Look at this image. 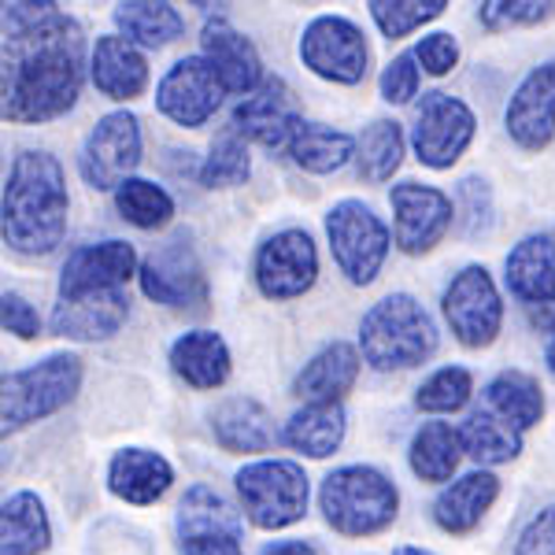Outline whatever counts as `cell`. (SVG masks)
Wrapping results in <instances>:
<instances>
[{
  "mask_svg": "<svg viewBox=\"0 0 555 555\" xmlns=\"http://www.w3.org/2000/svg\"><path fill=\"white\" fill-rule=\"evenodd\" d=\"M93 82L112 101H133L149 86V64L127 38H101L93 49Z\"/></svg>",
  "mask_w": 555,
  "mask_h": 555,
  "instance_id": "cell-21",
  "label": "cell"
},
{
  "mask_svg": "<svg viewBox=\"0 0 555 555\" xmlns=\"http://www.w3.org/2000/svg\"><path fill=\"white\" fill-rule=\"evenodd\" d=\"M444 319L467 348L489 345L500 334L504 304H500V293L486 267H467L455 274V282L444 293Z\"/></svg>",
  "mask_w": 555,
  "mask_h": 555,
  "instance_id": "cell-11",
  "label": "cell"
},
{
  "mask_svg": "<svg viewBox=\"0 0 555 555\" xmlns=\"http://www.w3.org/2000/svg\"><path fill=\"white\" fill-rule=\"evenodd\" d=\"M360 378V356L352 345L334 341L300 371L297 378V397L308 404H337L348 389Z\"/></svg>",
  "mask_w": 555,
  "mask_h": 555,
  "instance_id": "cell-23",
  "label": "cell"
},
{
  "mask_svg": "<svg viewBox=\"0 0 555 555\" xmlns=\"http://www.w3.org/2000/svg\"><path fill=\"white\" fill-rule=\"evenodd\" d=\"M182 555H245L237 533H196L182 537Z\"/></svg>",
  "mask_w": 555,
  "mask_h": 555,
  "instance_id": "cell-47",
  "label": "cell"
},
{
  "mask_svg": "<svg viewBox=\"0 0 555 555\" xmlns=\"http://www.w3.org/2000/svg\"><path fill=\"white\" fill-rule=\"evenodd\" d=\"M326 234L334 245L337 267L348 274V282L371 285L378 278L385 253H389V230L385 222L360 201H341L326 215Z\"/></svg>",
  "mask_w": 555,
  "mask_h": 555,
  "instance_id": "cell-7",
  "label": "cell"
},
{
  "mask_svg": "<svg viewBox=\"0 0 555 555\" xmlns=\"http://www.w3.org/2000/svg\"><path fill=\"white\" fill-rule=\"evenodd\" d=\"M474 382L470 371L463 366H444L429 378L423 389H418V408L423 411H460L470 400Z\"/></svg>",
  "mask_w": 555,
  "mask_h": 555,
  "instance_id": "cell-40",
  "label": "cell"
},
{
  "mask_svg": "<svg viewBox=\"0 0 555 555\" xmlns=\"http://www.w3.org/2000/svg\"><path fill=\"white\" fill-rule=\"evenodd\" d=\"M259 555H315V548L304 541H282V544H267Z\"/></svg>",
  "mask_w": 555,
  "mask_h": 555,
  "instance_id": "cell-48",
  "label": "cell"
},
{
  "mask_svg": "<svg viewBox=\"0 0 555 555\" xmlns=\"http://www.w3.org/2000/svg\"><path fill=\"white\" fill-rule=\"evenodd\" d=\"M515 555H555V504L530 518L515 544Z\"/></svg>",
  "mask_w": 555,
  "mask_h": 555,
  "instance_id": "cell-44",
  "label": "cell"
},
{
  "mask_svg": "<svg viewBox=\"0 0 555 555\" xmlns=\"http://www.w3.org/2000/svg\"><path fill=\"white\" fill-rule=\"evenodd\" d=\"M460 215H463V234L467 237H481L492 227V204H489V190L478 178H467L460 185Z\"/></svg>",
  "mask_w": 555,
  "mask_h": 555,
  "instance_id": "cell-41",
  "label": "cell"
},
{
  "mask_svg": "<svg viewBox=\"0 0 555 555\" xmlns=\"http://www.w3.org/2000/svg\"><path fill=\"white\" fill-rule=\"evenodd\" d=\"M201 56L219 70L222 86L227 93H256L263 86V64H259L253 41L245 34H237L222 15L204 23V34H201Z\"/></svg>",
  "mask_w": 555,
  "mask_h": 555,
  "instance_id": "cell-19",
  "label": "cell"
},
{
  "mask_svg": "<svg viewBox=\"0 0 555 555\" xmlns=\"http://www.w3.org/2000/svg\"><path fill=\"white\" fill-rule=\"evenodd\" d=\"M171 463L156 452H145V449H127L112 460V470H107V486L119 500L127 504H156L167 489H171Z\"/></svg>",
  "mask_w": 555,
  "mask_h": 555,
  "instance_id": "cell-22",
  "label": "cell"
},
{
  "mask_svg": "<svg viewBox=\"0 0 555 555\" xmlns=\"http://www.w3.org/2000/svg\"><path fill=\"white\" fill-rule=\"evenodd\" d=\"M115 26L122 30V38L133 44H145V49H164L182 38L185 23L175 12V4H119L115 8Z\"/></svg>",
  "mask_w": 555,
  "mask_h": 555,
  "instance_id": "cell-31",
  "label": "cell"
},
{
  "mask_svg": "<svg viewBox=\"0 0 555 555\" xmlns=\"http://www.w3.org/2000/svg\"><path fill=\"white\" fill-rule=\"evenodd\" d=\"M138 253L127 241H101V245H86L60 271V297H86V293H112L130 282Z\"/></svg>",
  "mask_w": 555,
  "mask_h": 555,
  "instance_id": "cell-17",
  "label": "cell"
},
{
  "mask_svg": "<svg viewBox=\"0 0 555 555\" xmlns=\"http://www.w3.org/2000/svg\"><path fill=\"white\" fill-rule=\"evenodd\" d=\"M463 437L449 423H426L411 441V470L423 481H449L460 467Z\"/></svg>",
  "mask_w": 555,
  "mask_h": 555,
  "instance_id": "cell-33",
  "label": "cell"
},
{
  "mask_svg": "<svg viewBox=\"0 0 555 555\" xmlns=\"http://www.w3.org/2000/svg\"><path fill=\"white\" fill-rule=\"evenodd\" d=\"M548 366H552V371H555V341L548 345Z\"/></svg>",
  "mask_w": 555,
  "mask_h": 555,
  "instance_id": "cell-50",
  "label": "cell"
},
{
  "mask_svg": "<svg viewBox=\"0 0 555 555\" xmlns=\"http://www.w3.org/2000/svg\"><path fill=\"white\" fill-rule=\"evenodd\" d=\"M300 56L315 75L330 82L356 86L366 75V41L360 26H352L341 15H322L304 30Z\"/></svg>",
  "mask_w": 555,
  "mask_h": 555,
  "instance_id": "cell-12",
  "label": "cell"
},
{
  "mask_svg": "<svg viewBox=\"0 0 555 555\" xmlns=\"http://www.w3.org/2000/svg\"><path fill=\"white\" fill-rule=\"evenodd\" d=\"M486 408L496 411L500 418H507L515 429H530L541 423V415H544V392L530 374L504 371L500 378L489 382Z\"/></svg>",
  "mask_w": 555,
  "mask_h": 555,
  "instance_id": "cell-29",
  "label": "cell"
},
{
  "mask_svg": "<svg viewBox=\"0 0 555 555\" xmlns=\"http://www.w3.org/2000/svg\"><path fill=\"white\" fill-rule=\"evenodd\" d=\"M326 522L345 537H371L397 518V486L374 467H341L322 481Z\"/></svg>",
  "mask_w": 555,
  "mask_h": 555,
  "instance_id": "cell-4",
  "label": "cell"
},
{
  "mask_svg": "<svg viewBox=\"0 0 555 555\" xmlns=\"http://www.w3.org/2000/svg\"><path fill=\"white\" fill-rule=\"evenodd\" d=\"M245 515L259 530H282L308 512V478L289 460H259L237 474Z\"/></svg>",
  "mask_w": 555,
  "mask_h": 555,
  "instance_id": "cell-6",
  "label": "cell"
},
{
  "mask_svg": "<svg viewBox=\"0 0 555 555\" xmlns=\"http://www.w3.org/2000/svg\"><path fill=\"white\" fill-rule=\"evenodd\" d=\"M4 330L15 337H23V341L38 337V330H41L38 311H34L20 293H4Z\"/></svg>",
  "mask_w": 555,
  "mask_h": 555,
  "instance_id": "cell-46",
  "label": "cell"
},
{
  "mask_svg": "<svg viewBox=\"0 0 555 555\" xmlns=\"http://www.w3.org/2000/svg\"><path fill=\"white\" fill-rule=\"evenodd\" d=\"M141 164V130L130 112L104 115L86 138L82 178L93 190H119L130 182V171Z\"/></svg>",
  "mask_w": 555,
  "mask_h": 555,
  "instance_id": "cell-8",
  "label": "cell"
},
{
  "mask_svg": "<svg viewBox=\"0 0 555 555\" xmlns=\"http://www.w3.org/2000/svg\"><path fill=\"white\" fill-rule=\"evenodd\" d=\"M82 89V30L56 4H4V115L44 122Z\"/></svg>",
  "mask_w": 555,
  "mask_h": 555,
  "instance_id": "cell-1",
  "label": "cell"
},
{
  "mask_svg": "<svg viewBox=\"0 0 555 555\" xmlns=\"http://www.w3.org/2000/svg\"><path fill=\"white\" fill-rule=\"evenodd\" d=\"M400 159H404V133H400L397 122H371L360 138V175L366 182H389Z\"/></svg>",
  "mask_w": 555,
  "mask_h": 555,
  "instance_id": "cell-36",
  "label": "cell"
},
{
  "mask_svg": "<svg viewBox=\"0 0 555 555\" xmlns=\"http://www.w3.org/2000/svg\"><path fill=\"white\" fill-rule=\"evenodd\" d=\"M196 533H237L241 537V518L227 500L208 486H193L178 504V537H196Z\"/></svg>",
  "mask_w": 555,
  "mask_h": 555,
  "instance_id": "cell-35",
  "label": "cell"
},
{
  "mask_svg": "<svg viewBox=\"0 0 555 555\" xmlns=\"http://www.w3.org/2000/svg\"><path fill=\"white\" fill-rule=\"evenodd\" d=\"M418 93V67L415 56H397L382 75V96L389 104H408Z\"/></svg>",
  "mask_w": 555,
  "mask_h": 555,
  "instance_id": "cell-42",
  "label": "cell"
},
{
  "mask_svg": "<svg viewBox=\"0 0 555 555\" xmlns=\"http://www.w3.org/2000/svg\"><path fill=\"white\" fill-rule=\"evenodd\" d=\"M67 185L56 156L23 152L4 185V245L23 256H44L64 241Z\"/></svg>",
  "mask_w": 555,
  "mask_h": 555,
  "instance_id": "cell-2",
  "label": "cell"
},
{
  "mask_svg": "<svg viewBox=\"0 0 555 555\" xmlns=\"http://www.w3.org/2000/svg\"><path fill=\"white\" fill-rule=\"evenodd\" d=\"M415 60L429 75H449L455 67V60H460V44H455L452 34H429V38L418 41Z\"/></svg>",
  "mask_w": 555,
  "mask_h": 555,
  "instance_id": "cell-43",
  "label": "cell"
},
{
  "mask_svg": "<svg viewBox=\"0 0 555 555\" xmlns=\"http://www.w3.org/2000/svg\"><path fill=\"white\" fill-rule=\"evenodd\" d=\"M496 492H500V481L492 478L489 470L463 474L460 481H452V486L437 496V504H434L437 526H441V530H449V533L474 530V526L481 522V515L492 507Z\"/></svg>",
  "mask_w": 555,
  "mask_h": 555,
  "instance_id": "cell-25",
  "label": "cell"
},
{
  "mask_svg": "<svg viewBox=\"0 0 555 555\" xmlns=\"http://www.w3.org/2000/svg\"><path fill=\"white\" fill-rule=\"evenodd\" d=\"M507 133L522 149L541 152L555 138V64L533 67L507 104Z\"/></svg>",
  "mask_w": 555,
  "mask_h": 555,
  "instance_id": "cell-18",
  "label": "cell"
},
{
  "mask_svg": "<svg viewBox=\"0 0 555 555\" xmlns=\"http://www.w3.org/2000/svg\"><path fill=\"white\" fill-rule=\"evenodd\" d=\"M444 8H449L444 0H429V4H423V0H408V4H382V0H374L371 15L385 38L397 41V38H408L411 30H418L423 23L437 20Z\"/></svg>",
  "mask_w": 555,
  "mask_h": 555,
  "instance_id": "cell-39",
  "label": "cell"
},
{
  "mask_svg": "<svg viewBox=\"0 0 555 555\" xmlns=\"http://www.w3.org/2000/svg\"><path fill=\"white\" fill-rule=\"evenodd\" d=\"M171 363L178 378H185L193 389H215L230 378V352L215 330H193L182 334L171 348Z\"/></svg>",
  "mask_w": 555,
  "mask_h": 555,
  "instance_id": "cell-27",
  "label": "cell"
},
{
  "mask_svg": "<svg viewBox=\"0 0 555 555\" xmlns=\"http://www.w3.org/2000/svg\"><path fill=\"white\" fill-rule=\"evenodd\" d=\"M115 208L127 222L141 230H159L171 222L175 215V201L167 196L159 185L145 182V178H130V182H122L119 190H115Z\"/></svg>",
  "mask_w": 555,
  "mask_h": 555,
  "instance_id": "cell-37",
  "label": "cell"
},
{
  "mask_svg": "<svg viewBox=\"0 0 555 555\" xmlns=\"http://www.w3.org/2000/svg\"><path fill=\"white\" fill-rule=\"evenodd\" d=\"M415 152L426 167L444 171L467 152L474 141V112L460 96L449 93H426L415 119Z\"/></svg>",
  "mask_w": 555,
  "mask_h": 555,
  "instance_id": "cell-10",
  "label": "cell"
},
{
  "mask_svg": "<svg viewBox=\"0 0 555 555\" xmlns=\"http://www.w3.org/2000/svg\"><path fill=\"white\" fill-rule=\"evenodd\" d=\"M78 382H82L78 356H49L38 366L4 374V437L75 400Z\"/></svg>",
  "mask_w": 555,
  "mask_h": 555,
  "instance_id": "cell-5",
  "label": "cell"
},
{
  "mask_svg": "<svg viewBox=\"0 0 555 555\" xmlns=\"http://www.w3.org/2000/svg\"><path fill=\"white\" fill-rule=\"evenodd\" d=\"M463 452L474 455L478 463H507L522 452V429H515L507 418H500L496 411L478 408L460 429Z\"/></svg>",
  "mask_w": 555,
  "mask_h": 555,
  "instance_id": "cell-30",
  "label": "cell"
},
{
  "mask_svg": "<svg viewBox=\"0 0 555 555\" xmlns=\"http://www.w3.org/2000/svg\"><path fill=\"white\" fill-rule=\"evenodd\" d=\"M248 149L237 133H222L211 145V156L201 167V182L215 190V185H241L248 178Z\"/></svg>",
  "mask_w": 555,
  "mask_h": 555,
  "instance_id": "cell-38",
  "label": "cell"
},
{
  "mask_svg": "<svg viewBox=\"0 0 555 555\" xmlns=\"http://www.w3.org/2000/svg\"><path fill=\"white\" fill-rule=\"evenodd\" d=\"M397 211V245L404 253H429L452 227V201L418 182H400L389 193Z\"/></svg>",
  "mask_w": 555,
  "mask_h": 555,
  "instance_id": "cell-16",
  "label": "cell"
},
{
  "mask_svg": "<svg viewBox=\"0 0 555 555\" xmlns=\"http://www.w3.org/2000/svg\"><path fill=\"white\" fill-rule=\"evenodd\" d=\"M141 289L149 300L167 304V308H201L208 297L204 267L185 237L167 241L141 263Z\"/></svg>",
  "mask_w": 555,
  "mask_h": 555,
  "instance_id": "cell-13",
  "label": "cell"
},
{
  "mask_svg": "<svg viewBox=\"0 0 555 555\" xmlns=\"http://www.w3.org/2000/svg\"><path fill=\"white\" fill-rule=\"evenodd\" d=\"M544 15H548V4H533V0H526V4H481V23L492 30L515 23H541Z\"/></svg>",
  "mask_w": 555,
  "mask_h": 555,
  "instance_id": "cell-45",
  "label": "cell"
},
{
  "mask_svg": "<svg viewBox=\"0 0 555 555\" xmlns=\"http://www.w3.org/2000/svg\"><path fill=\"white\" fill-rule=\"evenodd\" d=\"M392 555H429V552H423V548H411V544H408V548H397Z\"/></svg>",
  "mask_w": 555,
  "mask_h": 555,
  "instance_id": "cell-49",
  "label": "cell"
},
{
  "mask_svg": "<svg viewBox=\"0 0 555 555\" xmlns=\"http://www.w3.org/2000/svg\"><path fill=\"white\" fill-rule=\"evenodd\" d=\"M234 127L263 149H289L304 127L300 104L282 78H267L256 93L241 96L234 107Z\"/></svg>",
  "mask_w": 555,
  "mask_h": 555,
  "instance_id": "cell-15",
  "label": "cell"
},
{
  "mask_svg": "<svg viewBox=\"0 0 555 555\" xmlns=\"http://www.w3.org/2000/svg\"><path fill=\"white\" fill-rule=\"evenodd\" d=\"M360 348H363V360L378 366V371L415 366L434 356L437 326L415 297L392 293V297L378 300L363 315Z\"/></svg>",
  "mask_w": 555,
  "mask_h": 555,
  "instance_id": "cell-3",
  "label": "cell"
},
{
  "mask_svg": "<svg viewBox=\"0 0 555 555\" xmlns=\"http://www.w3.org/2000/svg\"><path fill=\"white\" fill-rule=\"evenodd\" d=\"M345 441V411L341 404H308L285 426V444L311 460H326Z\"/></svg>",
  "mask_w": 555,
  "mask_h": 555,
  "instance_id": "cell-28",
  "label": "cell"
},
{
  "mask_svg": "<svg viewBox=\"0 0 555 555\" xmlns=\"http://www.w3.org/2000/svg\"><path fill=\"white\" fill-rule=\"evenodd\" d=\"M507 285L526 304H552L555 300V245L548 237L518 241L507 256Z\"/></svg>",
  "mask_w": 555,
  "mask_h": 555,
  "instance_id": "cell-26",
  "label": "cell"
},
{
  "mask_svg": "<svg viewBox=\"0 0 555 555\" xmlns=\"http://www.w3.org/2000/svg\"><path fill=\"white\" fill-rule=\"evenodd\" d=\"M215 441L227 452H267L278 444V429L267 415V408H259L256 400L234 397L227 404L215 408Z\"/></svg>",
  "mask_w": 555,
  "mask_h": 555,
  "instance_id": "cell-24",
  "label": "cell"
},
{
  "mask_svg": "<svg viewBox=\"0 0 555 555\" xmlns=\"http://www.w3.org/2000/svg\"><path fill=\"white\" fill-rule=\"evenodd\" d=\"M352 149H356V141L348 138V133L322 127V122H304L289 145V156L297 159L304 171L330 175V171H341L348 164V156H352Z\"/></svg>",
  "mask_w": 555,
  "mask_h": 555,
  "instance_id": "cell-34",
  "label": "cell"
},
{
  "mask_svg": "<svg viewBox=\"0 0 555 555\" xmlns=\"http://www.w3.org/2000/svg\"><path fill=\"white\" fill-rule=\"evenodd\" d=\"M130 300L122 289L112 293H86V297H60L52 308V334L70 341H101L112 337L127 322Z\"/></svg>",
  "mask_w": 555,
  "mask_h": 555,
  "instance_id": "cell-20",
  "label": "cell"
},
{
  "mask_svg": "<svg viewBox=\"0 0 555 555\" xmlns=\"http://www.w3.org/2000/svg\"><path fill=\"white\" fill-rule=\"evenodd\" d=\"M315 274L319 256L304 230H282L256 256V282L263 289V297L271 300H293L300 293H308Z\"/></svg>",
  "mask_w": 555,
  "mask_h": 555,
  "instance_id": "cell-14",
  "label": "cell"
},
{
  "mask_svg": "<svg viewBox=\"0 0 555 555\" xmlns=\"http://www.w3.org/2000/svg\"><path fill=\"white\" fill-rule=\"evenodd\" d=\"M222 86L219 70H215L204 56H185L167 70L164 82L156 89V104L178 127H204L222 104Z\"/></svg>",
  "mask_w": 555,
  "mask_h": 555,
  "instance_id": "cell-9",
  "label": "cell"
},
{
  "mask_svg": "<svg viewBox=\"0 0 555 555\" xmlns=\"http://www.w3.org/2000/svg\"><path fill=\"white\" fill-rule=\"evenodd\" d=\"M49 548V518L34 492L4 500V544L0 555H38Z\"/></svg>",
  "mask_w": 555,
  "mask_h": 555,
  "instance_id": "cell-32",
  "label": "cell"
}]
</instances>
